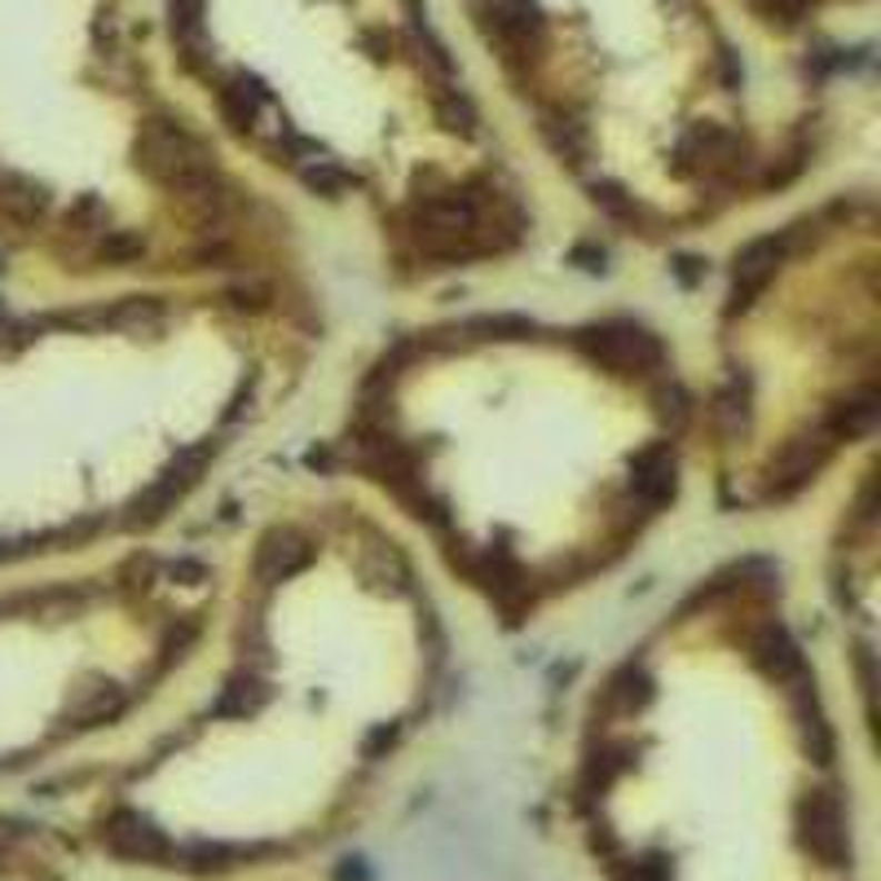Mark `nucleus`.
<instances>
[{"label": "nucleus", "mask_w": 881, "mask_h": 881, "mask_svg": "<svg viewBox=\"0 0 881 881\" xmlns=\"http://www.w3.org/2000/svg\"><path fill=\"white\" fill-rule=\"evenodd\" d=\"M327 468L445 595L524 634L618 582L692 499V362L630 304L428 313L349 376Z\"/></svg>", "instance_id": "nucleus-1"}, {"label": "nucleus", "mask_w": 881, "mask_h": 881, "mask_svg": "<svg viewBox=\"0 0 881 881\" xmlns=\"http://www.w3.org/2000/svg\"><path fill=\"white\" fill-rule=\"evenodd\" d=\"M697 485L719 515L771 520L873 459L881 419V203L798 194L723 260L692 362Z\"/></svg>", "instance_id": "nucleus-2"}]
</instances>
